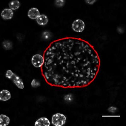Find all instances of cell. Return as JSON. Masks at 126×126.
Returning a JSON list of instances; mask_svg holds the SVG:
<instances>
[{
  "instance_id": "cell-15",
  "label": "cell",
  "mask_w": 126,
  "mask_h": 126,
  "mask_svg": "<svg viewBox=\"0 0 126 126\" xmlns=\"http://www.w3.org/2000/svg\"><path fill=\"white\" fill-rule=\"evenodd\" d=\"M55 4L58 7H61L63 6L65 4L64 0H56L55 1Z\"/></svg>"
},
{
  "instance_id": "cell-3",
  "label": "cell",
  "mask_w": 126,
  "mask_h": 126,
  "mask_svg": "<svg viewBox=\"0 0 126 126\" xmlns=\"http://www.w3.org/2000/svg\"><path fill=\"white\" fill-rule=\"evenodd\" d=\"M66 117L64 115L60 113H56L52 117V123L56 126H61L66 123Z\"/></svg>"
},
{
  "instance_id": "cell-2",
  "label": "cell",
  "mask_w": 126,
  "mask_h": 126,
  "mask_svg": "<svg viewBox=\"0 0 126 126\" xmlns=\"http://www.w3.org/2000/svg\"><path fill=\"white\" fill-rule=\"evenodd\" d=\"M5 76L7 78L12 80L13 83L18 88L22 89L24 88V84L21 79L12 70H9L5 73Z\"/></svg>"
},
{
  "instance_id": "cell-9",
  "label": "cell",
  "mask_w": 126,
  "mask_h": 126,
  "mask_svg": "<svg viewBox=\"0 0 126 126\" xmlns=\"http://www.w3.org/2000/svg\"><path fill=\"white\" fill-rule=\"evenodd\" d=\"M11 94L9 91L3 90L0 92V100L3 101H7L11 99Z\"/></svg>"
},
{
  "instance_id": "cell-10",
  "label": "cell",
  "mask_w": 126,
  "mask_h": 126,
  "mask_svg": "<svg viewBox=\"0 0 126 126\" xmlns=\"http://www.w3.org/2000/svg\"><path fill=\"white\" fill-rule=\"evenodd\" d=\"M37 23L40 25H46L48 22L47 17L44 14L40 15L36 19Z\"/></svg>"
},
{
  "instance_id": "cell-13",
  "label": "cell",
  "mask_w": 126,
  "mask_h": 126,
  "mask_svg": "<svg viewBox=\"0 0 126 126\" xmlns=\"http://www.w3.org/2000/svg\"><path fill=\"white\" fill-rule=\"evenodd\" d=\"M3 46L4 49L7 50H9L12 49L13 44L12 42L9 40H5L3 42Z\"/></svg>"
},
{
  "instance_id": "cell-14",
  "label": "cell",
  "mask_w": 126,
  "mask_h": 126,
  "mask_svg": "<svg viewBox=\"0 0 126 126\" xmlns=\"http://www.w3.org/2000/svg\"><path fill=\"white\" fill-rule=\"evenodd\" d=\"M31 85L32 86L33 88L38 87L40 85V83L39 82L35 79L32 80Z\"/></svg>"
},
{
  "instance_id": "cell-7",
  "label": "cell",
  "mask_w": 126,
  "mask_h": 126,
  "mask_svg": "<svg viewBox=\"0 0 126 126\" xmlns=\"http://www.w3.org/2000/svg\"><path fill=\"white\" fill-rule=\"evenodd\" d=\"M2 18L5 20L11 19L13 17V12L11 9L7 8L4 9L2 11L1 13Z\"/></svg>"
},
{
  "instance_id": "cell-11",
  "label": "cell",
  "mask_w": 126,
  "mask_h": 126,
  "mask_svg": "<svg viewBox=\"0 0 126 126\" xmlns=\"http://www.w3.org/2000/svg\"><path fill=\"white\" fill-rule=\"evenodd\" d=\"M10 118L4 114L0 116V126H4L8 125L10 123Z\"/></svg>"
},
{
  "instance_id": "cell-6",
  "label": "cell",
  "mask_w": 126,
  "mask_h": 126,
  "mask_svg": "<svg viewBox=\"0 0 126 126\" xmlns=\"http://www.w3.org/2000/svg\"><path fill=\"white\" fill-rule=\"evenodd\" d=\"M40 15L39 10L37 8H31L28 12V16L32 19H37Z\"/></svg>"
},
{
  "instance_id": "cell-1",
  "label": "cell",
  "mask_w": 126,
  "mask_h": 126,
  "mask_svg": "<svg viewBox=\"0 0 126 126\" xmlns=\"http://www.w3.org/2000/svg\"><path fill=\"white\" fill-rule=\"evenodd\" d=\"M42 74L50 86L84 88L95 80L101 59L93 45L79 38L66 37L53 42L46 50Z\"/></svg>"
},
{
  "instance_id": "cell-4",
  "label": "cell",
  "mask_w": 126,
  "mask_h": 126,
  "mask_svg": "<svg viewBox=\"0 0 126 126\" xmlns=\"http://www.w3.org/2000/svg\"><path fill=\"white\" fill-rule=\"evenodd\" d=\"M85 28V23L83 20L77 19L74 20L72 24V29L74 31L77 32H82Z\"/></svg>"
},
{
  "instance_id": "cell-8",
  "label": "cell",
  "mask_w": 126,
  "mask_h": 126,
  "mask_svg": "<svg viewBox=\"0 0 126 126\" xmlns=\"http://www.w3.org/2000/svg\"><path fill=\"white\" fill-rule=\"evenodd\" d=\"M50 123L49 120L46 117L39 118L36 121L34 124L35 126H49Z\"/></svg>"
},
{
  "instance_id": "cell-12",
  "label": "cell",
  "mask_w": 126,
  "mask_h": 126,
  "mask_svg": "<svg viewBox=\"0 0 126 126\" xmlns=\"http://www.w3.org/2000/svg\"><path fill=\"white\" fill-rule=\"evenodd\" d=\"M9 7L12 10L18 9L20 6V3L18 0H13L10 2L9 3Z\"/></svg>"
},
{
  "instance_id": "cell-5",
  "label": "cell",
  "mask_w": 126,
  "mask_h": 126,
  "mask_svg": "<svg viewBox=\"0 0 126 126\" xmlns=\"http://www.w3.org/2000/svg\"><path fill=\"white\" fill-rule=\"evenodd\" d=\"M32 63L33 66L36 68L41 67L44 63V58L41 55L36 54L32 57Z\"/></svg>"
}]
</instances>
